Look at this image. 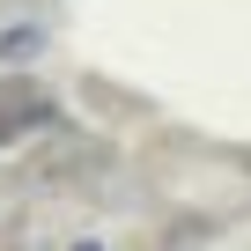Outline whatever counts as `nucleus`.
I'll use <instances>...</instances> for the list:
<instances>
[{"label":"nucleus","mask_w":251,"mask_h":251,"mask_svg":"<svg viewBox=\"0 0 251 251\" xmlns=\"http://www.w3.org/2000/svg\"><path fill=\"white\" fill-rule=\"evenodd\" d=\"M74 251H103V244H74Z\"/></svg>","instance_id":"obj_1"}]
</instances>
